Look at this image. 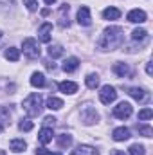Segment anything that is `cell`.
Here are the masks:
<instances>
[{
	"instance_id": "cell-1",
	"label": "cell",
	"mask_w": 153,
	"mask_h": 155,
	"mask_svg": "<svg viewBox=\"0 0 153 155\" xmlns=\"http://www.w3.org/2000/svg\"><path fill=\"white\" fill-rule=\"evenodd\" d=\"M124 41V31L119 25H110L103 31L101 38L97 41V49L99 51H115L122 45Z\"/></svg>"
},
{
	"instance_id": "cell-2",
	"label": "cell",
	"mask_w": 153,
	"mask_h": 155,
	"mask_svg": "<svg viewBox=\"0 0 153 155\" xmlns=\"http://www.w3.org/2000/svg\"><path fill=\"white\" fill-rule=\"evenodd\" d=\"M22 108H24V112L27 114L29 117H36L41 114V108H43V103H41V96L40 94H31V96H27L25 99H24V103H22Z\"/></svg>"
},
{
	"instance_id": "cell-3",
	"label": "cell",
	"mask_w": 153,
	"mask_h": 155,
	"mask_svg": "<svg viewBox=\"0 0 153 155\" xmlns=\"http://www.w3.org/2000/svg\"><path fill=\"white\" fill-rule=\"evenodd\" d=\"M22 49H24V54H25L29 60L40 58V45L34 38H25L22 41Z\"/></svg>"
},
{
	"instance_id": "cell-4",
	"label": "cell",
	"mask_w": 153,
	"mask_h": 155,
	"mask_svg": "<svg viewBox=\"0 0 153 155\" xmlns=\"http://www.w3.org/2000/svg\"><path fill=\"white\" fill-rule=\"evenodd\" d=\"M115 99H117V92H115L114 87H110V85L101 87V90H99V101L103 105H110V103H114Z\"/></svg>"
},
{
	"instance_id": "cell-5",
	"label": "cell",
	"mask_w": 153,
	"mask_h": 155,
	"mask_svg": "<svg viewBox=\"0 0 153 155\" xmlns=\"http://www.w3.org/2000/svg\"><path fill=\"white\" fill-rule=\"evenodd\" d=\"M132 112H133V108L128 101H121L117 107H114V116L117 119H128L132 116Z\"/></svg>"
},
{
	"instance_id": "cell-6",
	"label": "cell",
	"mask_w": 153,
	"mask_h": 155,
	"mask_svg": "<svg viewBox=\"0 0 153 155\" xmlns=\"http://www.w3.org/2000/svg\"><path fill=\"white\" fill-rule=\"evenodd\" d=\"M81 119H83L85 124H94V123L99 121V114H97L92 107H85V108L81 110Z\"/></svg>"
},
{
	"instance_id": "cell-7",
	"label": "cell",
	"mask_w": 153,
	"mask_h": 155,
	"mask_svg": "<svg viewBox=\"0 0 153 155\" xmlns=\"http://www.w3.org/2000/svg\"><path fill=\"white\" fill-rule=\"evenodd\" d=\"M77 24L79 25H90L92 24V16H90V9L86 5H81L79 11H77Z\"/></svg>"
},
{
	"instance_id": "cell-8",
	"label": "cell",
	"mask_w": 153,
	"mask_h": 155,
	"mask_svg": "<svg viewBox=\"0 0 153 155\" xmlns=\"http://www.w3.org/2000/svg\"><path fill=\"white\" fill-rule=\"evenodd\" d=\"M50 35H52V24L50 22L41 24V27L38 29V40L43 41V43H49L50 41Z\"/></svg>"
},
{
	"instance_id": "cell-9",
	"label": "cell",
	"mask_w": 153,
	"mask_h": 155,
	"mask_svg": "<svg viewBox=\"0 0 153 155\" xmlns=\"http://www.w3.org/2000/svg\"><path fill=\"white\" fill-rule=\"evenodd\" d=\"M126 18H128V22H132V24H144L148 16H146V13H144L142 9H132Z\"/></svg>"
},
{
	"instance_id": "cell-10",
	"label": "cell",
	"mask_w": 153,
	"mask_h": 155,
	"mask_svg": "<svg viewBox=\"0 0 153 155\" xmlns=\"http://www.w3.org/2000/svg\"><path fill=\"white\" fill-rule=\"evenodd\" d=\"M69 9H70L69 4H63L60 7V11H58V24H60V27H69Z\"/></svg>"
},
{
	"instance_id": "cell-11",
	"label": "cell",
	"mask_w": 153,
	"mask_h": 155,
	"mask_svg": "<svg viewBox=\"0 0 153 155\" xmlns=\"http://www.w3.org/2000/svg\"><path fill=\"white\" fill-rule=\"evenodd\" d=\"M52 137H54V132H52L50 126H43L38 134V141L41 144H49V143L52 141Z\"/></svg>"
},
{
	"instance_id": "cell-12",
	"label": "cell",
	"mask_w": 153,
	"mask_h": 155,
	"mask_svg": "<svg viewBox=\"0 0 153 155\" xmlns=\"http://www.w3.org/2000/svg\"><path fill=\"white\" fill-rule=\"evenodd\" d=\"M128 94H130L135 101H146V99H148V92H146L144 88H139V87L128 88Z\"/></svg>"
},
{
	"instance_id": "cell-13",
	"label": "cell",
	"mask_w": 153,
	"mask_h": 155,
	"mask_svg": "<svg viewBox=\"0 0 153 155\" xmlns=\"http://www.w3.org/2000/svg\"><path fill=\"white\" fill-rule=\"evenodd\" d=\"M112 137H114V141H117V143L126 141V139H130V130L126 126H119V128H115L114 132H112Z\"/></svg>"
},
{
	"instance_id": "cell-14",
	"label": "cell",
	"mask_w": 153,
	"mask_h": 155,
	"mask_svg": "<svg viewBox=\"0 0 153 155\" xmlns=\"http://www.w3.org/2000/svg\"><path fill=\"white\" fill-rule=\"evenodd\" d=\"M70 155H99V152L90 144H79Z\"/></svg>"
},
{
	"instance_id": "cell-15",
	"label": "cell",
	"mask_w": 153,
	"mask_h": 155,
	"mask_svg": "<svg viewBox=\"0 0 153 155\" xmlns=\"http://www.w3.org/2000/svg\"><path fill=\"white\" fill-rule=\"evenodd\" d=\"M58 88H60L63 94H69V96H72V94L77 92V85L74 81H61V83L58 85Z\"/></svg>"
},
{
	"instance_id": "cell-16",
	"label": "cell",
	"mask_w": 153,
	"mask_h": 155,
	"mask_svg": "<svg viewBox=\"0 0 153 155\" xmlns=\"http://www.w3.org/2000/svg\"><path fill=\"white\" fill-rule=\"evenodd\" d=\"M25 148H27V143L24 139H13L9 143V150L15 153H22V152H25Z\"/></svg>"
},
{
	"instance_id": "cell-17",
	"label": "cell",
	"mask_w": 153,
	"mask_h": 155,
	"mask_svg": "<svg viewBox=\"0 0 153 155\" xmlns=\"http://www.w3.org/2000/svg\"><path fill=\"white\" fill-rule=\"evenodd\" d=\"M77 67H79V60H77L76 56H70V58H67V60L63 61V65H61V69H63L65 72H74Z\"/></svg>"
},
{
	"instance_id": "cell-18",
	"label": "cell",
	"mask_w": 153,
	"mask_h": 155,
	"mask_svg": "<svg viewBox=\"0 0 153 155\" xmlns=\"http://www.w3.org/2000/svg\"><path fill=\"white\" fill-rule=\"evenodd\" d=\"M114 72L119 78H126V76H130V67H128V63L117 61V63L114 65Z\"/></svg>"
},
{
	"instance_id": "cell-19",
	"label": "cell",
	"mask_w": 153,
	"mask_h": 155,
	"mask_svg": "<svg viewBox=\"0 0 153 155\" xmlns=\"http://www.w3.org/2000/svg\"><path fill=\"white\" fill-rule=\"evenodd\" d=\"M56 141H58V146H60V148H69V146L72 144V135H69V134H60Z\"/></svg>"
},
{
	"instance_id": "cell-20",
	"label": "cell",
	"mask_w": 153,
	"mask_h": 155,
	"mask_svg": "<svg viewBox=\"0 0 153 155\" xmlns=\"http://www.w3.org/2000/svg\"><path fill=\"white\" fill-rule=\"evenodd\" d=\"M31 85H33V87H38V88L45 87V76H43L41 72H33V76H31Z\"/></svg>"
},
{
	"instance_id": "cell-21",
	"label": "cell",
	"mask_w": 153,
	"mask_h": 155,
	"mask_svg": "<svg viewBox=\"0 0 153 155\" xmlns=\"http://www.w3.org/2000/svg\"><path fill=\"white\" fill-rule=\"evenodd\" d=\"M4 56H5V60H9V61H18V60H20V51L15 49V47H9V49H5Z\"/></svg>"
},
{
	"instance_id": "cell-22",
	"label": "cell",
	"mask_w": 153,
	"mask_h": 155,
	"mask_svg": "<svg viewBox=\"0 0 153 155\" xmlns=\"http://www.w3.org/2000/svg\"><path fill=\"white\" fill-rule=\"evenodd\" d=\"M103 16H105L106 20H117V18L121 16V11H119L117 7H106V9L103 11Z\"/></svg>"
},
{
	"instance_id": "cell-23",
	"label": "cell",
	"mask_w": 153,
	"mask_h": 155,
	"mask_svg": "<svg viewBox=\"0 0 153 155\" xmlns=\"http://www.w3.org/2000/svg\"><path fill=\"white\" fill-rule=\"evenodd\" d=\"M47 108H50V110H60V108H63V101L60 99V97H49L47 99Z\"/></svg>"
},
{
	"instance_id": "cell-24",
	"label": "cell",
	"mask_w": 153,
	"mask_h": 155,
	"mask_svg": "<svg viewBox=\"0 0 153 155\" xmlns=\"http://www.w3.org/2000/svg\"><path fill=\"white\" fill-rule=\"evenodd\" d=\"M85 83H86L88 88L96 90V88L99 87V76H97V74H88V76L85 78Z\"/></svg>"
},
{
	"instance_id": "cell-25",
	"label": "cell",
	"mask_w": 153,
	"mask_h": 155,
	"mask_svg": "<svg viewBox=\"0 0 153 155\" xmlns=\"http://www.w3.org/2000/svg\"><path fill=\"white\" fill-rule=\"evenodd\" d=\"M47 52H49L50 58H60V56L63 54V47L58 45V43H54V45H50V47L47 49Z\"/></svg>"
},
{
	"instance_id": "cell-26",
	"label": "cell",
	"mask_w": 153,
	"mask_h": 155,
	"mask_svg": "<svg viewBox=\"0 0 153 155\" xmlns=\"http://www.w3.org/2000/svg\"><path fill=\"white\" fill-rule=\"evenodd\" d=\"M148 38V31L146 29H142V27H137V29H133V33H132V40H146Z\"/></svg>"
},
{
	"instance_id": "cell-27",
	"label": "cell",
	"mask_w": 153,
	"mask_h": 155,
	"mask_svg": "<svg viewBox=\"0 0 153 155\" xmlns=\"http://www.w3.org/2000/svg\"><path fill=\"white\" fill-rule=\"evenodd\" d=\"M146 153V150H144V146L142 144H132L130 148H128V155H144Z\"/></svg>"
},
{
	"instance_id": "cell-28",
	"label": "cell",
	"mask_w": 153,
	"mask_h": 155,
	"mask_svg": "<svg viewBox=\"0 0 153 155\" xmlns=\"http://www.w3.org/2000/svg\"><path fill=\"white\" fill-rule=\"evenodd\" d=\"M33 121H29V119H22L20 123H18V128L22 130V132H31L33 130Z\"/></svg>"
},
{
	"instance_id": "cell-29",
	"label": "cell",
	"mask_w": 153,
	"mask_h": 155,
	"mask_svg": "<svg viewBox=\"0 0 153 155\" xmlns=\"http://www.w3.org/2000/svg\"><path fill=\"white\" fill-rule=\"evenodd\" d=\"M137 130H139V134H141V135H144V137H151V135H153L151 126H148V124H139V126H137Z\"/></svg>"
},
{
	"instance_id": "cell-30",
	"label": "cell",
	"mask_w": 153,
	"mask_h": 155,
	"mask_svg": "<svg viewBox=\"0 0 153 155\" xmlns=\"http://www.w3.org/2000/svg\"><path fill=\"white\" fill-rule=\"evenodd\" d=\"M151 117H153L151 108H142V110L139 112V119H141V121H148V119H151Z\"/></svg>"
},
{
	"instance_id": "cell-31",
	"label": "cell",
	"mask_w": 153,
	"mask_h": 155,
	"mask_svg": "<svg viewBox=\"0 0 153 155\" xmlns=\"http://www.w3.org/2000/svg\"><path fill=\"white\" fill-rule=\"evenodd\" d=\"M24 4H25V7L29 11H36L38 9V2L36 0H24Z\"/></svg>"
},
{
	"instance_id": "cell-32",
	"label": "cell",
	"mask_w": 153,
	"mask_h": 155,
	"mask_svg": "<svg viewBox=\"0 0 153 155\" xmlns=\"http://www.w3.org/2000/svg\"><path fill=\"white\" fill-rule=\"evenodd\" d=\"M43 123H45V126H54V124H56V117H52V116L45 117Z\"/></svg>"
},
{
	"instance_id": "cell-33",
	"label": "cell",
	"mask_w": 153,
	"mask_h": 155,
	"mask_svg": "<svg viewBox=\"0 0 153 155\" xmlns=\"http://www.w3.org/2000/svg\"><path fill=\"white\" fill-rule=\"evenodd\" d=\"M5 119H9V112L0 107V121H5Z\"/></svg>"
},
{
	"instance_id": "cell-34",
	"label": "cell",
	"mask_w": 153,
	"mask_h": 155,
	"mask_svg": "<svg viewBox=\"0 0 153 155\" xmlns=\"http://www.w3.org/2000/svg\"><path fill=\"white\" fill-rule=\"evenodd\" d=\"M36 155H52V152L47 150V148H38L36 150Z\"/></svg>"
},
{
	"instance_id": "cell-35",
	"label": "cell",
	"mask_w": 153,
	"mask_h": 155,
	"mask_svg": "<svg viewBox=\"0 0 153 155\" xmlns=\"http://www.w3.org/2000/svg\"><path fill=\"white\" fill-rule=\"evenodd\" d=\"M146 72H148V76H151V74H153V67H151V61H148V63H146Z\"/></svg>"
},
{
	"instance_id": "cell-36",
	"label": "cell",
	"mask_w": 153,
	"mask_h": 155,
	"mask_svg": "<svg viewBox=\"0 0 153 155\" xmlns=\"http://www.w3.org/2000/svg\"><path fill=\"white\" fill-rule=\"evenodd\" d=\"M45 67H47L49 71H54V67H56V65H54V63H50V61L47 60V61H45Z\"/></svg>"
},
{
	"instance_id": "cell-37",
	"label": "cell",
	"mask_w": 153,
	"mask_h": 155,
	"mask_svg": "<svg viewBox=\"0 0 153 155\" xmlns=\"http://www.w3.org/2000/svg\"><path fill=\"white\" fill-rule=\"evenodd\" d=\"M54 2H56V0H45V4H49V5H52Z\"/></svg>"
},
{
	"instance_id": "cell-38",
	"label": "cell",
	"mask_w": 153,
	"mask_h": 155,
	"mask_svg": "<svg viewBox=\"0 0 153 155\" xmlns=\"http://www.w3.org/2000/svg\"><path fill=\"white\" fill-rule=\"evenodd\" d=\"M0 134H2V124H0Z\"/></svg>"
},
{
	"instance_id": "cell-39",
	"label": "cell",
	"mask_w": 153,
	"mask_h": 155,
	"mask_svg": "<svg viewBox=\"0 0 153 155\" xmlns=\"http://www.w3.org/2000/svg\"><path fill=\"white\" fill-rule=\"evenodd\" d=\"M52 155H61V153H52Z\"/></svg>"
},
{
	"instance_id": "cell-40",
	"label": "cell",
	"mask_w": 153,
	"mask_h": 155,
	"mask_svg": "<svg viewBox=\"0 0 153 155\" xmlns=\"http://www.w3.org/2000/svg\"><path fill=\"white\" fill-rule=\"evenodd\" d=\"M0 38H2V31H0Z\"/></svg>"
}]
</instances>
